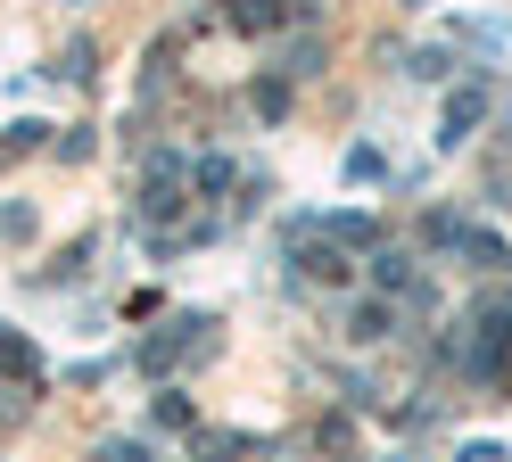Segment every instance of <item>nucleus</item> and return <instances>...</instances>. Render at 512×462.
<instances>
[{
  "label": "nucleus",
  "mask_w": 512,
  "mask_h": 462,
  "mask_svg": "<svg viewBox=\"0 0 512 462\" xmlns=\"http://www.w3.org/2000/svg\"><path fill=\"white\" fill-rule=\"evenodd\" d=\"M306 17V0H232V25L240 33H273V25H290Z\"/></svg>",
  "instance_id": "7ed1b4c3"
},
{
  "label": "nucleus",
  "mask_w": 512,
  "mask_h": 462,
  "mask_svg": "<svg viewBox=\"0 0 512 462\" xmlns=\"http://www.w3.org/2000/svg\"><path fill=\"white\" fill-rule=\"evenodd\" d=\"M199 347H207V322H199V314H182V322H166V330L141 347V372H174V363H182V355H199Z\"/></svg>",
  "instance_id": "f03ea898"
},
{
  "label": "nucleus",
  "mask_w": 512,
  "mask_h": 462,
  "mask_svg": "<svg viewBox=\"0 0 512 462\" xmlns=\"http://www.w3.org/2000/svg\"><path fill=\"white\" fill-rule=\"evenodd\" d=\"M479 116H488V91H455V99H446V132H438V141H463Z\"/></svg>",
  "instance_id": "20e7f679"
},
{
  "label": "nucleus",
  "mask_w": 512,
  "mask_h": 462,
  "mask_svg": "<svg viewBox=\"0 0 512 462\" xmlns=\"http://www.w3.org/2000/svg\"><path fill=\"white\" fill-rule=\"evenodd\" d=\"M100 462H149V454H141L133 438H116V446H100Z\"/></svg>",
  "instance_id": "9d476101"
},
{
  "label": "nucleus",
  "mask_w": 512,
  "mask_h": 462,
  "mask_svg": "<svg viewBox=\"0 0 512 462\" xmlns=\"http://www.w3.org/2000/svg\"><path fill=\"white\" fill-rule=\"evenodd\" d=\"M471 372H479V380L512 372V297H504V306H479V347H471Z\"/></svg>",
  "instance_id": "f257e3e1"
},
{
  "label": "nucleus",
  "mask_w": 512,
  "mask_h": 462,
  "mask_svg": "<svg viewBox=\"0 0 512 462\" xmlns=\"http://www.w3.org/2000/svg\"><path fill=\"white\" fill-rule=\"evenodd\" d=\"M372 281L380 289H413V256L405 248H372Z\"/></svg>",
  "instance_id": "423d86ee"
},
{
  "label": "nucleus",
  "mask_w": 512,
  "mask_h": 462,
  "mask_svg": "<svg viewBox=\"0 0 512 462\" xmlns=\"http://www.w3.org/2000/svg\"><path fill=\"white\" fill-rule=\"evenodd\" d=\"M298 273H306V281H347V256L323 248V240H306V248H298Z\"/></svg>",
  "instance_id": "39448f33"
},
{
  "label": "nucleus",
  "mask_w": 512,
  "mask_h": 462,
  "mask_svg": "<svg viewBox=\"0 0 512 462\" xmlns=\"http://www.w3.org/2000/svg\"><path fill=\"white\" fill-rule=\"evenodd\" d=\"M347 330H356V339H389V306H380V297H364V306L347 314Z\"/></svg>",
  "instance_id": "0eeeda50"
},
{
  "label": "nucleus",
  "mask_w": 512,
  "mask_h": 462,
  "mask_svg": "<svg viewBox=\"0 0 512 462\" xmlns=\"http://www.w3.org/2000/svg\"><path fill=\"white\" fill-rule=\"evenodd\" d=\"M331 240H339V248H372L380 231H372V215H331Z\"/></svg>",
  "instance_id": "6e6552de"
},
{
  "label": "nucleus",
  "mask_w": 512,
  "mask_h": 462,
  "mask_svg": "<svg viewBox=\"0 0 512 462\" xmlns=\"http://www.w3.org/2000/svg\"><path fill=\"white\" fill-rule=\"evenodd\" d=\"M190 182H199V190H207V198H215V190H223V182H232V157H199V165H190Z\"/></svg>",
  "instance_id": "1a4fd4ad"
}]
</instances>
